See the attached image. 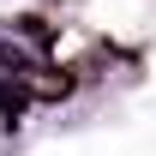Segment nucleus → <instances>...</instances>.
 <instances>
[{
    "label": "nucleus",
    "mask_w": 156,
    "mask_h": 156,
    "mask_svg": "<svg viewBox=\"0 0 156 156\" xmlns=\"http://www.w3.org/2000/svg\"><path fill=\"white\" fill-rule=\"evenodd\" d=\"M30 96L60 102V96H72V78H66V72H30Z\"/></svg>",
    "instance_id": "obj_1"
}]
</instances>
